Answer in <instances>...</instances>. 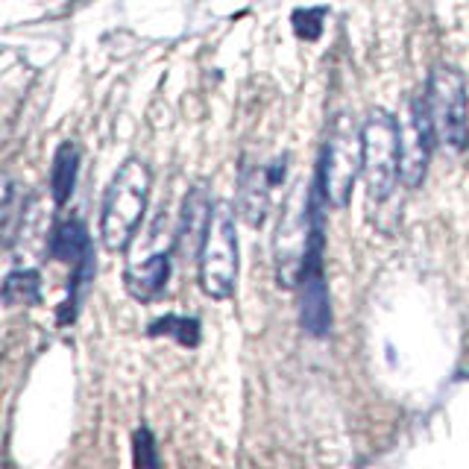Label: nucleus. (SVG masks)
<instances>
[{"mask_svg": "<svg viewBox=\"0 0 469 469\" xmlns=\"http://www.w3.org/2000/svg\"><path fill=\"white\" fill-rule=\"evenodd\" d=\"M150 167L141 159H127L109 182L103 197V211H100V238L103 247L120 252L129 247L132 234L141 226V217L147 211L150 197Z\"/></svg>", "mask_w": 469, "mask_h": 469, "instance_id": "1", "label": "nucleus"}, {"mask_svg": "<svg viewBox=\"0 0 469 469\" xmlns=\"http://www.w3.org/2000/svg\"><path fill=\"white\" fill-rule=\"evenodd\" d=\"M320 180L314 185L299 182L290 191L282 220H279L276 234H273V259H276V276L282 288L299 285L303 276L305 255L311 247V234H314V223L320 217Z\"/></svg>", "mask_w": 469, "mask_h": 469, "instance_id": "2", "label": "nucleus"}, {"mask_svg": "<svg viewBox=\"0 0 469 469\" xmlns=\"http://www.w3.org/2000/svg\"><path fill=\"white\" fill-rule=\"evenodd\" d=\"M426 111L431 120L434 141L446 153H466L469 147V103L466 80L452 65H438L426 83Z\"/></svg>", "mask_w": 469, "mask_h": 469, "instance_id": "3", "label": "nucleus"}, {"mask_svg": "<svg viewBox=\"0 0 469 469\" xmlns=\"http://www.w3.org/2000/svg\"><path fill=\"white\" fill-rule=\"evenodd\" d=\"M361 176L373 203H387L394 197L399 180V124L382 109H373L361 124Z\"/></svg>", "mask_w": 469, "mask_h": 469, "instance_id": "4", "label": "nucleus"}, {"mask_svg": "<svg viewBox=\"0 0 469 469\" xmlns=\"http://www.w3.org/2000/svg\"><path fill=\"white\" fill-rule=\"evenodd\" d=\"M199 288L211 299H229L238 282V234L229 206L217 203L211 211L206 241L199 247Z\"/></svg>", "mask_w": 469, "mask_h": 469, "instance_id": "5", "label": "nucleus"}, {"mask_svg": "<svg viewBox=\"0 0 469 469\" xmlns=\"http://www.w3.org/2000/svg\"><path fill=\"white\" fill-rule=\"evenodd\" d=\"M358 171H361V129H355L352 120L343 115L341 124L334 127L317 167L320 191L326 194V199L334 208L350 206Z\"/></svg>", "mask_w": 469, "mask_h": 469, "instance_id": "6", "label": "nucleus"}, {"mask_svg": "<svg viewBox=\"0 0 469 469\" xmlns=\"http://www.w3.org/2000/svg\"><path fill=\"white\" fill-rule=\"evenodd\" d=\"M303 299H299V314H303V326L314 338H326L332 329V299H329V285L323 276V226L320 217L314 223V234H311V247L305 255L303 276Z\"/></svg>", "mask_w": 469, "mask_h": 469, "instance_id": "7", "label": "nucleus"}, {"mask_svg": "<svg viewBox=\"0 0 469 469\" xmlns=\"http://www.w3.org/2000/svg\"><path fill=\"white\" fill-rule=\"evenodd\" d=\"M431 141H434V132L426 111V100L414 97L408 124L399 127V180L408 188H420L422 180H426Z\"/></svg>", "mask_w": 469, "mask_h": 469, "instance_id": "8", "label": "nucleus"}, {"mask_svg": "<svg viewBox=\"0 0 469 469\" xmlns=\"http://www.w3.org/2000/svg\"><path fill=\"white\" fill-rule=\"evenodd\" d=\"M211 211L215 208L208 203L206 185H194L182 203V220H180V229L173 234V250L180 252L185 261L199 255V247H203V241H206V229L211 223Z\"/></svg>", "mask_w": 469, "mask_h": 469, "instance_id": "9", "label": "nucleus"}, {"mask_svg": "<svg viewBox=\"0 0 469 469\" xmlns=\"http://www.w3.org/2000/svg\"><path fill=\"white\" fill-rule=\"evenodd\" d=\"M167 279H171V250H159L147 259H132L124 273V285L138 303H150L164 290Z\"/></svg>", "mask_w": 469, "mask_h": 469, "instance_id": "10", "label": "nucleus"}, {"mask_svg": "<svg viewBox=\"0 0 469 469\" xmlns=\"http://www.w3.org/2000/svg\"><path fill=\"white\" fill-rule=\"evenodd\" d=\"M270 164H247L241 173L238 182V215L250 223V226H259L267 215V206H270Z\"/></svg>", "mask_w": 469, "mask_h": 469, "instance_id": "11", "label": "nucleus"}, {"mask_svg": "<svg viewBox=\"0 0 469 469\" xmlns=\"http://www.w3.org/2000/svg\"><path fill=\"white\" fill-rule=\"evenodd\" d=\"M50 259L65 261V264H83L85 259H94L92 238H88V229L80 217H68L62 223H56L48 241Z\"/></svg>", "mask_w": 469, "mask_h": 469, "instance_id": "12", "label": "nucleus"}, {"mask_svg": "<svg viewBox=\"0 0 469 469\" xmlns=\"http://www.w3.org/2000/svg\"><path fill=\"white\" fill-rule=\"evenodd\" d=\"M76 176H80V147L74 141H62L53 153L50 164V194L56 206H65L76 188Z\"/></svg>", "mask_w": 469, "mask_h": 469, "instance_id": "13", "label": "nucleus"}, {"mask_svg": "<svg viewBox=\"0 0 469 469\" xmlns=\"http://www.w3.org/2000/svg\"><path fill=\"white\" fill-rule=\"evenodd\" d=\"M0 299L6 305H39L41 303V273L39 270H13L0 285Z\"/></svg>", "mask_w": 469, "mask_h": 469, "instance_id": "14", "label": "nucleus"}, {"mask_svg": "<svg viewBox=\"0 0 469 469\" xmlns=\"http://www.w3.org/2000/svg\"><path fill=\"white\" fill-rule=\"evenodd\" d=\"M147 334L150 338H173L191 350V346L199 343V320L197 317H180V314H164V317L150 323Z\"/></svg>", "mask_w": 469, "mask_h": 469, "instance_id": "15", "label": "nucleus"}, {"mask_svg": "<svg viewBox=\"0 0 469 469\" xmlns=\"http://www.w3.org/2000/svg\"><path fill=\"white\" fill-rule=\"evenodd\" d=\"M323 18H326V9L323 6L296 9V13L290 15V24H294V32L303 41H317L323 36Z\"/></svg>", "mask_w": 469, "mask_h": 469, "instance_id": "16", "label": "nucleus"}, {"mask_svg": "<svg viewBox=\"0 0 469 469\" xmlns=\"http://www.w3.org/2000/svg\"><path fill=\"white\" fill-rule=\"evenodd\" d=\"M132 461L136 466H159V455H155V440L147 426H141L132 434Z\"/></svg>", "mask_w": 469, "mask_h": 469, "instance_id": "17", "label": "nucleus"}]
</instances>
